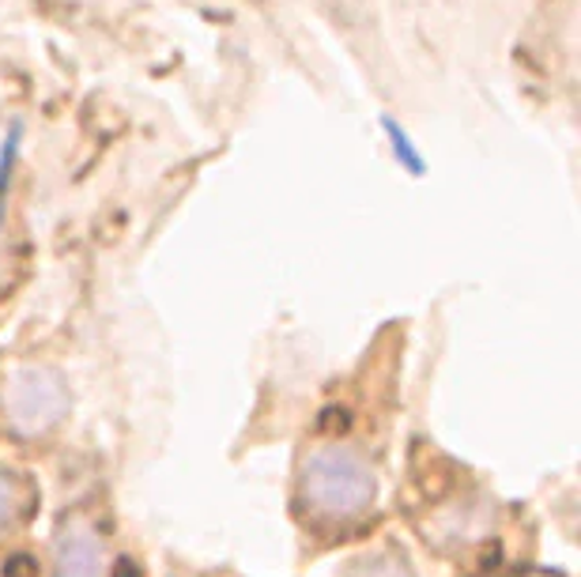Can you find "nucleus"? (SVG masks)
<instances>
[{
	"label": "nucleus",
	"instance_id": "nucleus-1",
	"mask_svg": "<svg viewBox=\"0 0 581 577\" xmlns=\"http://www.w3.org/2000/svg\"><path fill=\"white\" fill-rule=\"evenodd\" d=\"M378 461L348 434H325L298 453L295 517L303 533L336 539L351 536L378 509Z\"/></svg>",
	"mask_w": 581,
	"mask_h": 577
},
{
	"label": "nucleus",
	"instance_id": "nucleus-2",
	"mask_svg": "<svg viewBox=\"0 0 581 577\" xmlns=\"http://www.w3.org/2000/svg\"><path fill=\"white\" fill-rule=\"evenodd\" d=\"M0 412L12 434L42 439L69 415V389L53 367H16L0 393Z\"/></svg>",
	"mask_w": 581,
	"mask_h": 577
},
{
	"label": "nucleus",
	"instance_id": "nucleus-5",
	"mask_svg": "<svg viewBox=\"0 0 581 577\" xmlns=\"http://www.w3.org/2000/svg\"><path fill=\"white\" fill-rule=\"evenodd\" d=\"M491 577H562L555 570H502V574H491Z\"/></svg>",
	"mask_w": 581,
	"mask_h": 577
},
{
	"label": "nucleus",
	"instance_id": "nucleus-3",
	"mask_svg": "<svg viewBox=\"0 0 581 577\" xmlns=\"http://www.w3.org/2000/svg\"><path fill=\"white\" fill-rule=\"evenodd\" d=\"M114 558L95 517L72 514L53 536V577H110Z\"/></svg>",
	"mask_w": 581,
	"mask_h": 577
},
{
	"label": "nucleus",
	"instance_id": "nucleus-4",
	"mask_svg": "<svg viewBox=\"0 0 581 577\" xmlns=\"http://www.w3.org/2000/svg\"><path fill=\"white\" fill-rule=\"evenodd\" d=\"M31 506H34L31 483H27L23 476H16V472L0 468V533L23 525V517L31 514Z\"/></svg>",
	"mask_w": 581,
	"mask_h": 577
}]
</instances>
